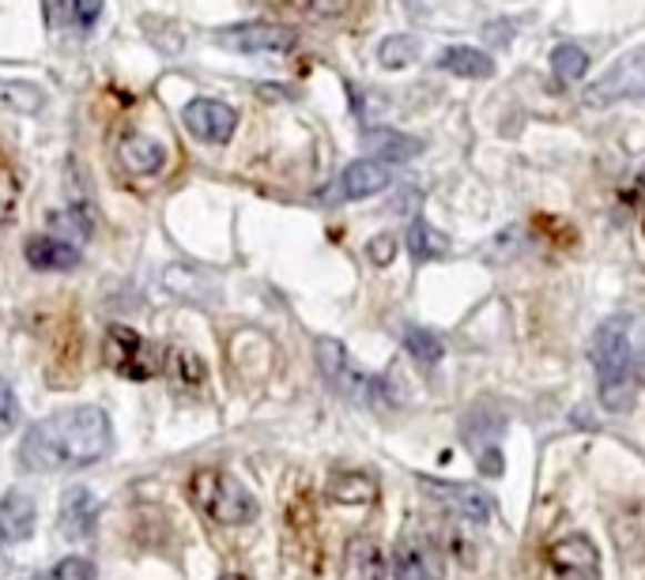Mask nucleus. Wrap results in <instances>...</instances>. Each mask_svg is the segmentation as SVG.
<instances>
[{"label":"nucleus","mask_w":645,"mask_h":580,"mask_svg":"<svg viewBox=\"0 0 645 580\" xmlns=\"http://www.w3.org/2000/svg\"><path fill=\"white\" fill-rule=\"evenodd\" d=\"M113 430L102 407H69L27 430L19 445V464L34 475L80 471L110 452Z\"/></svg>","instance_id":"1"},{"label":"nucleus","mask_w":645,"mask_h":580,"mask_svg":"<svg viewBox=\"0 0 645 580\" xmlns=\"http://www.w3.org/2000/svg\"><path fill=\"white\" fill-rule=\"evenodd\" d=\"M593 366L601 377V404L608 411H627L638 374L631 355V317H612L596 328L593 339Z\"/></svg>","instance_id":"2"},{"label":"nucleus","mask_w":645,"mask_h":580,"mask_svg":"<svg viewBox=\"0 0 645 580\" xmlns=\"http://www.w3.org/2000/svg\"><path fill=\"white\" fill-rule=\"evenodd\" d=\"M189 501H193V509H201L204 517H212L215 525H250L253 517H258V498H253L250 490L242 487L239 479H231V475L223 471H196L193 479H189Z\"/></svg>","instance_id":"3"},{"label":"nucleus","mask_w":645,"mask_h":580,"mask_svg":"<svg viewBox=\"0 0 645 580\" xmlns=\"http://www.w3.org/2000/svg\"><path fill=\"white\" fill-rule=\"evenodd\" d=\"M318 366H321V374H325V381L336 388L340 396H347L351 404H377V399L385 396L382 393L385 385L351 363L344 344H336V339H318Z\"/></svg>","instance_id":"4"},{"label":"nucleus","mask_w":645,"mask_h":580,"mask_svg":"<svg viewBox=\"0 0 645 580\" xmlns=\"http://www.w3.org/2000/svg\"><path fill=\"white\" fill-rule=\"evenodd\" d=\"M102 358H107V366L113 369V374L132 377V381H148V377L159 374V363L151 358L148 344L125 325H110L107 328V339H102Z\"/></svg>","instance_id":"5"},{"label":"nucleus","mask_w":645,"mask_h":580,"mask_svg":"<svg viewBox=\"0 0 645 580\" xmlns=\"http://www.w3.org/2000/svg\"><path fill=\"white\" fill-rule=\"evenodd\" d=\"M615 99H645V50L627 53L585 91L589 106H608Z\"/></svg>","instance_id":"6"},{"label":"nucleus","mask_w":645,"mask_h":580,"mask_svg":"<svg viewBox=\"0 0 645 580\" xmlns=\"http://www.w3.org/2000/svg\"><path fill=\"white\" fill-rule=\"evenodd\" d=\"M215 42L234 53H288L299 45V34L291 27L276 23H242V27H223Z\"/></svg>","instance_id":"7"},{"label":"nucleus","mask_w":645,"mask_h":580,"mask_svg":"<svg viewBox=\"0 0 645 580\" xmlns=\"http://www.w3.org/2000/svg\"><path fill=\"white\" fill-rule=\"evenodd\" d=\"M182 121L204 144H226L234 136V125H239V113L220 99H193L182 110Z\"/></svg>","instance_id":"8"},{"label":"nucleus","mask_w":645,"mask_h":580,"mask_svg":"<svg viewBox=\"0 0 645 580\" xmlns=\"http://www.w3.org/2000/svg\"><path fill=\"white\" fill-rule=\"evenodd\" d=\"M420 487L439 498L445 509L461 512V517H472V520H487L495 512V501L491 493H483L480 487H464V482H434V479H420Z\"/></svg>","instance_id":"9"},{"label":"nucleus","mask_w":645,"mask_h":580,"mask_svg":"<svg viewBox=\"0 0 645 580\" xmlns=\"http://www.w3.org/2000/svg\"><path fill=\"white\" fill-rule=\"evenodd\" d=\"M382 189H389L385 163H377V159H359V163H351L344 174H340L336 189H329L325 200H366V196L382 193Z\"/></svg>","instance_id":"10"},{"label":"nucleus","mask_w":645,"mask_h":580,"mask_svg":"<svg viewBox=\"0 0 645 580\" xmlns=\"http://www.w3.org/2000/svg\"><path fill=\"white\" fill-rule=\"evenodd\" d=\"M94 520H99V501H94L91 490L72 487L61 493V509H57V528L72 539V543H83V539L94 531Z\"/></svg>","instance_id":"11"},{"label":"nucleus","mask_w":645,"mask_h":580,"mask_svg":"<svg viewBox=\"0 0 645 580\" xmlns=\"http://www.w3.org/2000/svg\"><path fill=\"white\" fill-rule=\"evenodd\" d=\"M118 163L129 177H151L167 166V151L144 132H129V136L118 140Z\"/></svg>","instance_id":"12"},{"label":"nucleus","mask_w":645,"mask_h":580,"mask_svg":"<svg viewBox=\"0 0 645 580\" xmlns=\"http://www.w3.org/2000/svg\"><path fill=\"white\" fill-rule=\"evenodd\" d=\"M547 562L558 577H596L601 573V550L585 536H571L547 550Z\"/></svg>","instance_id":"13"},{"label":"nucleus","mask_w":645,"mask_h":580,"mask_svg":"<svg viewBox=\"0 0 645 580\" xmlns=\"http://www.w3.org/2000/svg\"><path fill=\"white\" fill-rule=\"evenodd\" d=\"M34 525H38V512L31 493L8 490L4 501H0V539L4 543H23V539H31Z\"/></svg>","instance_id":"14"},{"label":"nucleus","mask_w":645,"mask_h":580,"mask_svg":"<svg viewBox=\"0 0 645 580\" xmlns=\"http://www.w3.org/2000/svg\"><path fill=\"white\" fill-rule=\"evenodd\" d=\"M23 256L38 272H69L80 264V250H75L72 242H61V237H50V234L31 237V242L23 245Z\"/></svg>","instance_id":"15"},{"label":"nucleus","mask_w":645,"mask_h":580,"mask_svg":"<svg viewBox=\"0 0 645 580\" xmlns=\"http://www.w3.org/2000/svg\"><path fill=\"white\" fill-rule=\"evenodd\" d=\"M389 577H407V580H423V577H439V562H434L431 547L423 539H401L393 550V569Z\"/></svg>","instance_id":"16"},{"label":"nucleus","mask_w":645,"mask_h":580,"mask_svg":"<svg viewBox=\"0 0 645 580\" xmlns=\"http://www.w3.org/2000/svg\"><path fill=\"white\" fill-rule=\"evenodd\" d=\"M439 64L445 72L461 75V80H487V75L495 72V61L483 50H476V45H450V50L439 57Z\"/></svg>","instance_id":"17"},{"label":"nucleus","mask_w":645,"mask_h":580,"mask_svg":"<svg viewBox=\"0 0 645 580\" xmlns=\"http://www.w3.org/2000/svg\"><path fill=\"white\" fill-rule=\"evenodd\" d=\"M329 498L336 501V506H374L377 487L363 471H340V475H332V482H329Z\"/></svg>","instance_id":"18"},{"label":"nucleus","mask_w":645,"mask_h":580,"mask_svg":"<svg viewBox=\"0 0 645 580\" xmlns=\"http://www.w3.org/2000/svg\"><path fill=\"white\" fill-rule=\"evenodd\" d=\"M163 374L174 385H182V388H201L204 377H208V369H204V363H201V355H196V350L174 344V347L163 350Z\"/></svg>","instance_id":"19"},{"label":"nucleus","mask_w":645,"mask_h":580,"mask_svg":"<svg viewBox=\"0 0 645 580\" xmlns=\"http://www.w3.org/2000/svg\"><path fill=\"white\" fill-rule=\"evenodd\" d=\"M366 147L374 151L377 159H385V163H407V159L423 155V140L401 136V132H389V129L366 132Z\"/></svg>","instance_id":"20"},{"label":"nucleus","mask_w":645,"mask_h":580,"mask_svg":"<svg viewBox=\"0 0 645 580\" xmlns=\"http://www.w3.org/2000/svg\"><path fill=\"white\" fill-rule=\"evenodd\" d=\"M344 566H347L351 577H389L382 547H377L374 539H366V536H359V539H351L347 543Z\"/></svg>","instance_id":"21"},{"label":"nucleus","mask_w":645,"mask_h":580,"mask_svg":"<svg viewBox=\"0 0 645 580\" xmlns=\"http://www.w3.org/2000/svg\"><path fill=\"white\" fill-rule=\"evenodd\" d=\"M407 253H412L415 261H439V256L450 253V242H445V234L434 231L431 223L415 218V223L407 226Z\"/></svg>","instance_id":"22"},{"label":"nucleus","mask_w":645,"mask_h":580,"mask_svg":"<svg viewBox=\"0 0 645 580\" xmlns=\"http://www.w3.org/2000/svg\"><path fill=\"white\" fill-rule=\"evenodd\" d=\"M404 347L420 366H439L442 355H445L442 339L434 336L431 328H420V325H404Z\"/></svg>","instance_id":"23"},{"label":"nucleus","mask_w":645,"mask_h":580,"mask_svg":"<svg viewBox=\"0 0 645 580\" xmlns=\"http://www.w3.org/2000/svg\"><path fill=\"white\" fill-rule=\"evenodd\" d=\"M0 106L16 110V113H38L46 106V94L34 83L23 80H0Z\"/></svg>","instance_id":"24"},{"label":"nucleus","mask_w":645,"mask_h":580,"mask_svg":"<svg viewBox=\"0 0 645 580\" xmlns=\"http://www.w3.org/2000/svg\"><path fill=\"white\" fill-rule=\"evenodd\" d=\"M415 57H420V42L407 34H393L377 45V61H382V69H407Z\"/></svg>","instance_id":"25"},{"label":"nucleus","mask_w":645,"mask_h":580,"mask_svg":"<svg viewBox=\"0 0 645 580\" xmlns=\"http://www.w3.org/2000/svg\"><path fill=\"white\" fill-rule=\"evenodd\" d=\"M552 64L563 80H582L585 69H589V53H585L582 45H555Z\"/></svg>","instance_id":"26"},{"label":"nucleus","mask_w":645,"mask_h":580,"mask_svg":"<svg viewBox=\"0 0 645 580\" xmlns=\"http://www.w3.org/2000/svg\"><path fill=\"white\" fill-rule=\"evenodd\" d=\"M94 573H99V569H94L91 558H61V562H57L46 577H53V580H91Z\"/></svg>","instance_id":"27"},{"label":"nucleus","mask_w":645,"mask_h":580,"mask_svg":"<svg viewBox=\"0 0 645 580\" xmlns=\"http://www.w3.org/2000/svg\"><path fill=\"white\" fill-rule=\"evenodd\" d=\"M19 204V182L8 170H0V223H12Z\"/></svg>","instance_id":"28"},{"label":"nucleus","mask_w":645,"mask_h":580,"mask_svg":"<svg viewBox=\"0 0 645 580\" xmlns=\"http://www.w3.org/2000/svg\"><path fill=\"white\" fill-rule=\"evenodd\" d=\"M16 423H19V404H16L12 388H8V381L0 377V437L12 434Z\"/></svg>","instance_id":"29"},{"label":"nucleus","mask_w":645,"mask_h":580,"mask_svg":"<svg viewBox=\"0 0 645 580\" xmlns=\"http://www.w3.org/2000/svg\"><path fill=\"white\" fill-rule=\"evenodd\" d=\"M306 16H318V19H336L344 16L351 8V0H295Z\"/></svg>","instance_id":"30"},{"label":"nucleus","mask_w":645,"mask_h":580,"mask_svg":"<svg viewBox=\"0 0 645 580\" xmlns=\"http://www.w3.org/2000/svg\"><path fill=\"white\" fill-rule=\"evenodd\" d=\"M631 355H634V374L638 381L645 377V320L631 317Z\"/></svg>","instance_id":"31"},{"label":"nucleus","mask_w":645,"mask_h":580,"mask_svg":"<svg viewBox=\"0 0 645 580\" xmlns=\"http://www.w3.org/2000/svg\"><path fill=\"white\" fill-rule=\"evenodd\" d=\"M72 8H75V23H80V31H91L102 16V0H72Z\"/></svg>","instance_id":"32"},{"label":"nucleus","mask_w":645,"mask_h":580,"mask_svg":"<svg viewBox=\"0 0 645 580\" xmlns=\"http://www.w3.org/2000/svg\"><path fill=\"white\" fill-rule=\"evenodd\" d=\"M393 253H396V242L389 234H382V237H374V242L366 245V256L370 261L377 264V268H385L389 261H393Z\"/></svg>","instance_id":"33"},{"label":"nucleus","mask_w":645,"mask_h":580,"mask_svg":"<svg viewBox=\"0 0 645 580\" xmlns=\"http://www.w3.org/2000/svg\"><path fill=\"white\" fill-rule=\"evenodd\" d=\"M642 234H645V218H642Z\"/></svg>","instance_id":"34"}]
</instances>
